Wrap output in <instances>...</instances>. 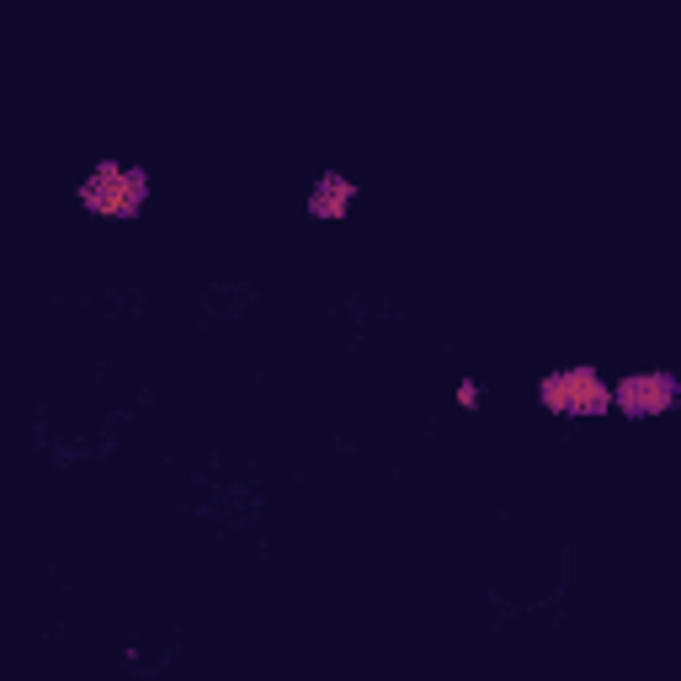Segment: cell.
Returning <instances> with one entry per match:
<instances>
[{
    "mask_svg": "<svg viewBox=\"0 0 681 681\" xmlns=\"http://www.w3.org/2000/svg\"><path fill=\"white\" fill-rule=\"evenodd\" d=\"M681 404V373L671 367H634L623 378H612V415L623 421H660Z\"/></svg>",
    "mask_w": 681,
    "mask_h": 681,
    "instance_id": "cell-3",
    "label": "cell"
},
{
    "mask_svg": "<svg viewBox=\"0 0 681 681\" xmlns=\"http://www.w3.org/2000/svg\"><path fill=\"white\" fill-rule=\"evenodd\" d=\"M538 404L554 421H607L612 415V378L591 362H570L538 378Z\"/></svg>",
    "mask_w": 681,
    "mask_h": 681,
    "instance_id": "cell-2",
    "label": "cell"
},
{
    "mask_svg": "<svg viewBox=\"0 0 681 681\" xmlns=\"http://www.w3.org/2000/svg\"><path fill=\"white\" fill-rule=\"evenodd\" d=\"M362 187L352 176H341V171H320L315 181H309V192H304V213L315 219V224H341L352 208H357Z\"/></svg>",
    "mask_w": 681,
    "mask_h": 681,
    "instance_id": "cell-4",
    "label": "cell"
},
{
    "mask_svg": "<svg viewBox=\"0 0 681 681\" xmlns=\"http://www.w3.org/2000/svg\"><path fill=\"white\" fill-rule=\"evenodd\" d=\"M453 400L463 404V410H480V404H484V384H480V378H463V384L453 389Z\"/></svg>",
    "mask_w": 681,
    "mask_h": 681,
    "instance_id": "cell-5",
    "label": "cell"
},
{
    "mask_svg": "<svg viewBox=\"0 0 681 681\" xmlns=\"http://www.w3.org/2000/svg\"><path fill=\"white\" fill-rule=\"evenodd\" d=\"M150 198H155V176L133 161H96L85 171V181L75 187L81 213L102 219V224H133V219H144Z\"/></svg>",
    "mask_w": 681,
    "mask_h": 681,
    "instance_id": "cell-1",
    "label": "cell"
}]
</instances>
